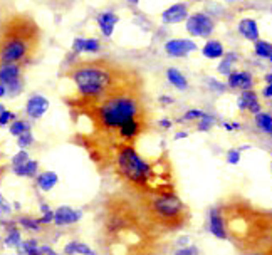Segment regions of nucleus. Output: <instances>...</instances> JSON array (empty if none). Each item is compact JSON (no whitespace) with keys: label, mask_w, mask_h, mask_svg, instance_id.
Wrapping results in <instances>:
<instances>
[{"label":"nucleus","mask_w":272,"mask_h":255,"mask_svg":"<svg viewBox=\"0 0 272 255\" xmlns=\"http://www.w3.org/2000/svg\"><path fill=\"white\" fill-rule=\"evenodd\" d=\"M76 143L87 151L101 173L116 178L121 190L131 193H175V173L166 153L144 158L136 144L96 139L76 134Z\"/></svg>","instance_id":"f257e3e1"},{"label":"nucleus","mask_w":272,"mask_h":255,"mask_svg":"<svg viewBox=\"0 0 272 255\" xmlns=\"http://www.w3.org/2000/svg\"><path fill=\"white\" fill-rule=\"evenodd\" d=\"M166 232L156 227L130 191H113L101 206L99 245L104 255H160Z\"/></svg>","instance_id":"f03ea898"},{"label":"nucleus","mask_w":272,"mask_h":255,"mask_svg":"<svg viewBox=\"0 0 272 255\" xmlns=\"http://www.w3.org/2000/svg\"><path fill=\"white\" fill-rule=\"evenodd\" d=\"M74 120L87 121L86 131L76 134L96 139H113L118 129L135 118H150V104L144 92V84L131 86L94 103L68 104Z\"/></svg>","instance_id":"7ed1b4c3"},{"label":"nucleus","mask_w":272,"mask_h":255,"mask_svg":"<svg viewBox=\"0 0 272 255\" xmlns=\"http://www.w3.org/2000/svg\"><path fill=\"white\" fill-rule=\"evenodd\" d=\"M74 84V92L66 96V104L94 103L131 86L144 84L143 76L135 67L106 57L82 59L61 72Z\"/></svg>","instance_id":"20e7f679"},{"label":"nucleus","mask_w":272,"mask_h":255,"mask_svg":"<svg viewBox=\"0 0 272 255\" xmlns=\"http://www.w3.org/2000/svg\"><path fill=\"white\" fill-rule=\"evenodd\" d=\"M225 234L240 250H257L272 242V212L244 198H229L218 206Z\"/></svg>","instance_id":"39448f33"},{"label":"nucleus","mask_w":272,"mask_h":255,"mask_svg":"<svg viewBox=\"0 0 272 255\" xmlns=\"http://www.w3.org/2000/svg\"><path fill=\"white\" fill-rule=\"evenodd\" d=\"M41 47V29L27 14L12 15L0 25V64L25 67Z\"/></svg>","instance_id":"423d86ee"},{"label":"nucleus","mask_w":272,"mask_h":255,"mask_svg":"<svg viewBox=\"0 0 272 255\" xmlns=\"http://www.w3.org/2000/svg\"><path fill=\"white\" fill-rule=\"evenodd\" d=\"M131 195L144 215L166 234L183 228L190 220V210L180 200L177 193H131Z\"/></svg>","instance_id":"0eeeda50"},{"label":"nucleus","mask_w":272,"mask_h":255,"mask_svg":"<svg viewBox=\"0 0 272 255\" xmlns=\"http://www.w3.org/2000/svg\"><path fill=\"white\" fill-rule=\"evenodd\" d=\"M187 30L195 37H207L213 30V20L205 14H195L187 20Z\"/></svg>","instance_id":"6e6552de"},{"label":"nucleus","mask_w":272,"mask_h":255,"mask_svg":"<svg viewBox=\"0 0 272 255\" xmlns=\"http://www.w3.org/2000/svg\"><path fill=\"white\" fill-rule=\"evenodd\" d=\"M47 109H49V101L41 94H34L25 103V116L30 120H41Z\"/></svg>","instance_id":"1a4fd4ad"},{"label":"nucleus","mask_w":272,"mask_h":255,"mask_svg":"<svg viewBox=\"0 0 272 255\" xmlns=\"http://www.w3.org/2000/svg\"><path fill=\"white\" fill-rule=\"evenodd\" d=\"M82 218V210H74L71 206H59L54 210V225L66 227V225H74Z\"/></svg>","instance_id":"9d476101"},{"label":"nucleus","mask_w":272,"mask_h":255,"mask_svg":"<svg viewBox=\"0 0 272 255\" xmlns=\"http://www.w3.org/2000/svg\"><path fill=\"white\" fill-rule=\"evenodd\" d=\"M197 46L192 41H183V39H173V41H168L165 44V51L168 56L172 57H183L187 56L188 52L195 51Z\"/></svg>","instance_id":"9b49d317"},{"label":"nucleus","mask_w":272,"mask_h":255,"mask_svg":"<svg viewBox=\"0 0 272 255\" xmlns=\"http://www.w3.org/2000/svg\"><path fill=\"white\" fill-rule=\"evenodd\" d=\"M208 228H210V234L213 237H217V239H220V240H227L225 225H223V218H222V213H220V210H218V206L210 210Z\"/></svg>","instance_id":"f8f14e48"},{"label":"nucleus","mask_w":272,"mask_h":255,"mask_svg":"<svg viewBox=\"0 0 272 255\" xmlns=\"http://www.w3.org/2000/svg\"><path fill=\"white\" fill-rule=\"evenodd\" d=\"M188 15V8L185 3H175L173 7L166 8L163 12V15H161V19L166 24H177V22H182L185 20Z\"/></svg>","instance_id":"ddd939ff"},{"label":"nucleus","mask_w":272,"mask_h":255,"mask_svg":"<svg viewBox=\"0 0 272 255\" xmlns=\"http://www.w3.org/2000/svg\"><path fill=\"white\" fill-rule=\"evenodd\" d=\"M22 77V65L19 64H0V84L7 86L8 82Z\"/></svg>","instance_id":"4468645a"},{"label":"nucleus","mask_w":272,"mask_h":255,"mask_svg":"<svg viewBox=\"0 0 272 255\" xmlns=\"http://www.w3.org/2000/svg\"><path fill=\"white\" fill-rule=\"evenodd\" d=\"M36 183L42 191H51L59 183V175L56 171H42L36 177Z\"/></svg>","instance_id":"2eb2a0df"},{"label":"nucleus","mask_w":272,"mask_h":255,"mask_svg":"<svg viewBox=\"0 0 272 255\" xmlns=\"http://www.w3.org/2000/svg\"><path fill=\"white\" fill-rule=\"evenodd\" d=\"M12 171H14V175H17V177H20V178H36L39 175V161L29 160V161H25L24 165L12 168Z\"/></svg>","instance_id":"dca6fc26"},{"label":"nucleus","mask_w":272,"mask_h":255,"mask_svg":"<svg viewBox=\"0 0 272 255\" xmlns=\"http://www.w3.org/2000/svg\"><path fill=\"white\" fill-rule=\"evenodd\" d=\"M64 255H96V252L84 242L71 240L64 245Z\"/></svg>","instance_id":"f3484780"},{"label":"nucleus","mask_w":272,"mask_h":255,"mask_svg":"<svg viewBox=\"0 0 272 255\" xmlns=\"http://www.w3.org/2000/svg\"><path fill=\"white\" fill-rule=\"evenodd\" d=\"M5 239H3V244L5 247L8 249H19L20 244H22V234H20V228L19 227H10V228H5Z\"/></svg>","instance_id":"a211bd4d"},{"label":"nucleus","mask_w":272,"mask_h":255,"mask_svg":"<svg viewBox=\"0 0 272 255\" xmlns=\"http://www.w3.org/2000/svg\"><path fill=\"white\" fill-rule=\"evenodd\" d=\"M239 32L249 39V41H257L259 39V30H257V24L251 19H244L239 24Z\"/></svg>","instance_id":"6ab92c4d"},{"label":"nucleus","mask_w":272,"mask_h":255,"mask_svg":"<svg viewBox=\"0 0 272 255\" xmlns=\"http://www.w3.org/2000/svg\"><path fill=\"white\" fill-rule=\"evenodd\" d=\"M166 77H168L170 84L175 86L180 91H185L187 87H188V81L185 79V76H183V74L180 72V71H177V69L170 67L168 71H166Z\"/></svg>","instance_id":"aec40b11"},{"label":"nucleus","mask_w":272,"mask_h":255,"mask_svg":"<svg viewBox=\"0 0 272 255\" xmlns=\"http://www.w3.org/2000/svg\"><path fill=\"white\" fill-rule=\"evenodd\" d=\"M17 250H19V254H24V255H42L41 245H39V242L36 239L22 240L20 247Z\"/></svg>","instance_id":"412c9836"},{"label":"nucleus","mask_w":272,"mask_h":255,"mask_svg":"<svg viewBox=\"0 0 272 255\" xmlns=\"http://www.w3.org/2000/svg\"><path fill=\"white\" fill-rule=\"evenodd\" d=\"M17 225L25 228V230H30V232H42L44 230V225L39 222V218H34V217H20L15 220Z\"/></svg>","instance_id":"4be33fe9"},{"label":"nucleus","mask_w":272,"mask_h":255,"mask_svg":"<svg viewBox=\"0 0 272 255\" xmlns=\"http://www.w3.org/2000/svg\"><path fill=\"white\" fill-rule=\"evenodd\" d=\"M204 56L208 57V59H217V57H222L223 56V47L220 42L217 41H208L207 44H205L204 47Z\"/></svg>","instance_id":"5701e85b"},{"label":"nucleus","mask_w":272,"mask_h":255,"mask_svg":"<svg viewBox=\"0 0 272 255\" xmlns=\"http://www.w3.org/2000/svg\"><path fill=\"white\" fill-rule=\"evenodd\" d=\"M8 131H10L12 136L19 138L20 134L27 133V131H32V129H30V123L29 121H25V120H15V121H12L10 125H8Z\"/></svg>","instance_id":"b1692460"},{"label":"nucleus","mask_w":272,"mask_h":255,"mask_svg":"<svg viewBox=\"0 0 272 255\" xmlns=\"http://www.w3.org/2000/svg\"><path fill=\"white\" fill-rule=\"evenodd\" d=\"M256 125L261 131L267 134H272V116L267 113H259L256 116Z\"/></svg>","instance_id":"393cba45"},{"label":"nucleus","mask_w":272,"mask_h":255,"mask_svg":"<svg viewBox=\"0 0 272 255\" xmlns=\"http://www.w3.org/2000/svg\"><path fill=\"white\" fill-rule=\"evenodd\" d=\"M254 103H257V96H256V92H252V91H244L242 94H240L239 101H237L239 109H247Z\"/></svg>","instance_id":"a878e982"},{"label":"nucleus","mask_w":272,"mask_h":255,"mask_svg":"<svg viewBox=\"0 0 272 255\" xmlns=\"http://www.w3.org/2000/svg\"><path fill=\"white\" fill-rule=\"evenodd\" d=\"M7 89V96H10V98H15V96H19L22 89H24V79H17V81H12L8 82V84L5 86Z\"/></svg>","instance_id":"bb28decb"},{"label":"nucleus","mask_w":272,"mask_h":255,"mask_svg":"<svg viewBox=\"0 0 272 255\" xmlns=\"http://www.w3.org/2000/svg\"><path fill=\"white\" fill-rule=\"evenodd\" d=\"M34 143H36V139H34L32 131H27V133L20 134L19 138H17V146H19L20 149H27V148L32 146Z\"/></svg>","instance_id":"cd10ccee"},{"label":"nucleus","mask_w":272,"mask_h":255,"mask_svg":"<svg viewBox=\"0 0 272 255\" xmlns=\"http://www.w3.org/2000/svg\"><path fill=\"white\" fill-rule=\"evenodd\" d=\"M29 160H30V156H29V151H27V149H20V151H17L15 155L12 156L10 165H12V168H15V166L24 165L25 161H29Z\"/></svg>","instance_id":"c85d7f7f"},{"label":"nucleus","mask_w":272,"mask_h":255,"mask_svg":"<svg viewBox=\"0 0 272 255\" xmlns=\"http://www.w3.org/2000/svg\"><path fill=\"white\" fill-rule=\"evenodd\" d=\"M254 86V79L249 72H239V87L242 91H251Z\"/></svg>","instance_id":"c756f323"},{"label":"nucleus","mask_w":272,"mask_h":255,"mask_svg":"<svg viewBox=\"0 0 272 255\" xmlns=\"http://www.w3.org/2000/svg\"><path fill=\"white\" fill-rule=\"evenodd\" d=\"M256 52L261 57H271L272 54V46L267 42H262V41H257L256 42Z\"/></svg>","instance_id":"7c9ffc66"},{"label":"nucleus","mask_w":272,"mask_h":255,"mask_svg":"<svg viewBox=\"0 0 272 255\" xmlns=\"http://www.w3.org/2000/svg\"><path fill=\"white\" fill-rule=\"evenodd\" d=\"M207 116V113H204L202 109H190L183 114V121H194V120H204Z\"/></svg>","instance_id":"2f4dec72"},{"label":"nucleus","mask_w":272,"mask_h":255,"mask_svg":"<svg viewBox=\"0 0 272 255\" xmlns=\"http://www.w3.org/2000/svg\"><path fill=\"white\" fill-rule=\"evenodd\" d=\"M101 46H99V41L98 39H86V44H84V52L87 54H96V52H99Z\"/></svg>","instance_id":"473e14b6"},{"label":"nucleus","mask_w":272,"mask_h":255,"mask_svg":"<svg viewBox=\"0 0 272 255\" xmlns=\"http://www.w3.org/2000/svg\"><path fill=\"white\" fill-rule=\"evenodd\" d=\"M15 120H17L15 113H12V111H8V109H5V111L0 114V128H2V126H8L12 121H15Z\"/></svg>","instance_id":"72a5a7b5"},{"label":"nucleus","mask_w":272,"mask_h":255,"mask_svg":"<svg viewBox=\"0 0 272 255\" xmlns=\"http://www.w3.org/2000/svg\"><path fill=\"white\" fill-rule=\"evenodd\" d=\"M232 61H235V56H234V54H230L225 61H223V63H222L220 65H218V72H220V74H230V72H232V71H230Z\"/></svg>","instance_id":"f704fd0d"},{"label":"nucleus","mask_w":272,"mask_h":255,"mask_svg":"<svg viewBox=\"0 0 272 255\" xmlns=\"http://www.w3.org/2000/svg\"><path fill=\"white\" fill-rule=\"evenodd\" d=\"M98 25L101 27V32H103L106 37L113 36V30H115V25H113V24H108V22H103V20L98 19Z\"/></svg>","instance_id":"c9c22d12"},{"label":"nucleus","mask_w":272,"mask_h":255,"mask_svg":"<svg viewBox=\"0 0 272 255\" xmlns=\"http://www.w3.org/2000/svg\"><path fill=\"white\" fill-rule=\"evenodd\" d=\"M84 44H86V39H82V37L74 39V42H72V54H81V52H84Z\"/></svg>","instance_id":"e433bc0d"},{"label":"nucleus","mask_w":272,"mask_h":255,"mask_svg":"<svg viewBox=\"0 0 272 255\" xmlns=\"http://www.w3.org/2000/svg\"><path fill=\"white\" fill-rule=\"evenodd\" d=\"M99 20H103V22H108V24H113V25H116L118 24V20H120V17L115 15L113 12H104V14H101L98 17Z\"/></svg>","instance_id":"4c0bfd02"},{"label":"nucleus","mask_w":272,"mask_h":255,"mask_svg":"<svg viewBox=\"0 0 272 255\" xmlns=\"http://www.w3.org/2000/svg\"><path fill=\"white\" fill-rule=\"evenodd\" d=\"M239 161H240V151L239 149H230V151H227V163L237 165Z\"/></svg>","instance_id":"58836bf2"},{"label":"nucleus","mask_w":272,"mask_h":255,"mask_svg":"<svg viewBox=\"0 0 272 255\" xmlns=\"http://www.w3.org/2000/svg\"><path fill=\"white\" fill-rule=\"evenodd\" d=\"M39 222H41L44 227L51 225V223L54 222V210H49L47 213H42L41 217H39Z\"/></svg>","instance_id":"ea45409f"},{"label":"nucleus","mask_w":272,"mask_h":255,"mask_svg":"<svg viewBox=\"0 0 272 255\" xmlns=\"http://www.w3.org/2000/svg\"><path fill=\"white\" fill-rule=\"evenodd\" d=\"M212 125H213V118L207 114V116H205L204 120H200V123H199V131H208Z\"/></svg>","instance_id":"a19ab883"},{"label":"nucleus","mask_w":272,"mask_h":255,"mask_svg":"<svg viewBox=\"0 0 272 255\" xmlns=\"http://www.w3.org/2000/svg\"><path fill=\"white\" fill-rule=\"evenodd\" d=\"M175 255H199V249L197 247H192V245H187V247H182L178 249Z\"/></svg>","instance_id":"79ce46f5"},{"label":"nucleus","mask_w":272,"mask_h":255,"mask_svg":"<svg viewBox=\"0 0 272 255\" xmlns=\"http://www.w3.org/2000/svg\"><path fill=\"white\" fill-rule=\"evenodd\" d=\"M249 255H272V242H271V244L264 245V247L254 250V252H251Z\"/></svg>","instance_id":"37998d69"},{"label":"nucleus","mask_w":272,"mask_h":255,"mask_svg":"<svg viewBox=\"0 0 272 255\" xmlns=\"http://www.w3.org/2000/svg\"><path fill=\"white\" fill-rule=\"evenodd\" d=\"M12 213V205L5 201L3 205H0V217H7V215Z\"/></svg>","instance_id":"c03bdc74"},{"label":"nucleus","mask_w":272,"mask_h":255,"mask_svg":"<svg viewBox=\"0 0 272 255\" xmlns=\"http://www.w3.org/2000/svg\"><path fill=\"white\" fill-rule=\"evenodd\" d=\"M229 86L230 87H239V72H230L229 74Z\"/></svg>","instance_id":"a18cd8bd"},{"label":"nucleus","mask_w":272,"mask_h":255,"mask_svg":"<svg viewBox=\"0 0 272 255\" xmlns=\"http://www.w3.org/2000/svg\"><path fill=\"white\" fill-rule=\"evenodd\" d=\"M160 126L163 128V129H170V128L173 126V123L168 120V118H163V120H160Z\"/></svg>","instance_id":"49530a36"},{"label":"nucleus","mask_w":272,"mask_h":255,"mask_svg":"<svg viewBox=\"0 0 272 255\" xmlns=\"http://www.w3.org/2000/svg\"><path fill=\"white\" fill-rule=\"evenodd\" d=\"M208 84H210V87H212V89H217V91H223V86H220V84H218V82L215 81V79H210V81H208Z\"/></svg>","instance_id":"de8ad7c7"},{"label":"nucleus","mask_w":272,"mask_h":255,"mask_svg":"<svg viewBox=\"0 0 272 255\" xmlns=\"http://www.w3.org/2000/svg\"><path fill=\"white\" fill-rule=\"evenodd\" d=\"M247 109H249V111H251L252 114H254V113L259 114V111H261V104H259V103H254V104H251V106H249Z\"/></svg>","instance_id":"09e8293b"},{"label":"nucleus","mask_w":272,"mask_h":255,"mask_svg":"<svg viewBox=\"0 0 272 255\" xmlns=\"http://www.w3.org/2000/svg\"><path fill=\"white\" fill-rule=\"evenodd\" d=\"M188 242H190V239H188V237H180L177 244H178V245H182V247H187Z\"/></svg>","instance_id":"8fccbe9b"},{"label":"nucleus","mask_w":272,"mask_h":255,"mask_svg":"<svg viewBox=\"0 0 272 255\" xmlns=\"http://www.w3.org/2000/svg\"><path fill=\"white\" fill-rule=\"evenodd\" d=\"M262 94H264V98H272V84H269L264 89V92H262Z\"/></svg>","instance_id":"3c124183"},{"label":"nucleus","mask_w":272,"mask_h":255,"mask_svg":"<svg viewBox=\"0 0 272 255\" xmlns=\"http://www.w3.org/2000/svg\"><path fill=\"white\" fill-rule=\"evenodd\" d=\"M39 210H41V215L42 213H47L49 212V210H52L49 205H46V203H41V206H39Z\"/></svg>","instance_id":"603ef678"},{"label":"nucleus","mask_w":272,"mask_h":255,"mask_svg":"<svg viewBox=\"0 0 272 255\" xmlns=\"http://www.w3.org/2000/svg\"><path fill=\"white\" fill-rule=\"evenodd\" d=\"M183 138H188V133H187V131H180V133L175 134V139H183Z\"/></svg>","instance_id":"864d4df0"},{"label":"nucleus","mask_w":272,"mask_h":255,"mask_svg":"<svg viewBox=\"0 0 272 255\" xmlns=\"http://www.w3.org/2000/svg\"><path fill=\"white\" fill-rule=\"evenodd\" d=\"M160 101H161V103H165V104H172L173 103V99L172 98H166V96H161Z\"/></svg>","instance_id":"5fc2aeb1"},{"label":"nucleus","mask_w":272,"mask_h":255,"mask_svg":"<svg viewBox=\"0 0 272 255\" xmlns=\"http://www.w3.org/2000/svg\"><path fill=\"white\" fill-rule=\"evenodd\" d=\"M3 96H7V89L3 84H0V98H3Z\"/></svg>","instance_id":"6e6d98bb"},{"label":"nucleus","mask_w":272,"mask_h":255,"mask_svg":"<svg viewBox=\"0 0 272 255\" xmlns=\"http://www.w3.org/2000/svg\"><path fill=\"white\" fill-rule=\"evenodd\" d=\"M223 128H225V129H227V131L234 129V128H232V125H229V123H223Z\"/></svg>","instance_id":"4d7b16f0"},{"label":"nucleus","mask_w":272,"mask_h":255,"mask_svg":"<svg viewBox=\"0 0 272 255\" xmlns=\"http://www.w3.org/2000/svg\"><path fill=\"white\" fill-rule=\"evenodd\" d=\"M266 82H267V84H272V74L266 76Z\"/></svg>","instance_id":"13d9d810"},{"label":"nucleus","mask_w":272,"mask_h":255,"mask_svg":"<svg viewBox=\"0 0 272 255\" xmlns=\"http://www.w3.org/2000/svg\"><path fill=\"white\" fill-rule=\"evenodd\" d=\"M5 201H7V200H5V198H3V196H2V195H0V205H3V203H5Z\"/></svg>","instance_id":"bf43d9fd"},{"label":"nucleus","mask_w":272,"mask_h":255,"mask_svg":"<svg viewBox=\"0 0 272 255\" xmlns=\"http://www.w3.org/2000/svg\"><path fill=\"white\" fill-rule=\"evenodd\" d=\"M128 2H130V3H135V5H136V3H138L139 0H128Z\"/></svg>","instance_id":"052dcab7"},{"label":"nucleus","mask_w":272,"mask_h":255,"mask_svg":"<svg viewBox=\"0 0 272 255\" xmlns=\"http://www.w3.org/2000/svg\"><path fill=\"white\" fill-rule=\"evenodd\" d=\"M269 59H271V61H272V54H271V57H269Z\"/></svg>","instance_id":"680f3d73"},{"label":"nucleus","mask_w":272,"mask_h":255,"mask_svg":"<svg viewBox=\"0 0 272 255\" xmlns=\"http://www.w3.org/2000/svg\"><path fill=\"white\" fill-rule=\"evenodd\" d=\"M54 255H59V254H58V252H56V254H54Z\"/></svg>","instance_id":"e2e57ef3"}]
</instances>
